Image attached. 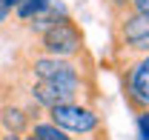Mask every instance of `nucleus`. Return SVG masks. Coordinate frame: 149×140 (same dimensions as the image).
Returning <instances> with one entry per match:
<instances>
[{"label":"nucleus","mask_w":149,"mask_h":140,"mask_svg":"<svg viewBox=\"0 0 149 140\" xmlns=\"http://www.w3.org/2000/svg\"><path fill=\"white\" fill-rule=\"evenodd\" d=\"M15 69L29 80H97V60L89 49L74 57H52L35 46H23L15 57Z\"/></svg>","instance_id":"1"},{"label":"nucleus","mask_w":149,"mask_h":140,"mask_svg":"<svg viewBox=\"0 0 149 140\" xmlns=\"http://www.w3.org/2000/svg\"><path fill=\"white\" fill-rule=\"evenodd\" d=\"M49 3H52V0H23L20 6L12 9V15L17 17V23H29V20L37 17L40 12H46V9H49Z\"/></svg>","instance_id":"7"},{"label":"nucleus","mask_w":149,"mask_h":140,"mask_svg":"<svg viewBox=\"0 0 149 140\" xmlns=\"http://www.w3.org/2000/svg\"><path fill=\"white\" fill-rule=\"evenodd\" d=\"M135 134L138 140H149V109L135 114Z\"/></svg>","instance_id":"9"},{"label":"nucleus","mask_w":149,"mask_h":140,"mask_svg":"<svg viewBox=\"0 0 149 140\" xmlns=\"http://www.w3.org/2000/svg\"><path fill=\"white\" fill-rule=\"evenodd\" d=\"M106 6H109V15H118V12L129 9V0H106Z\"/></svg>","instance_id":"10"},{"label":"nucleus","mask_w":149,"mask_h":140,"mask_svg":"<svg viewBox=\"0 0 149 140\" xmlns=\"http://www.w3.org/2000/svg\"><path fill=\"white\" fill-rule=\"evenodd\" d=\"M46 120H52L55 126H60L63 132L77 134V137H92L100 129H106V120L100 114V109L92 103H60L43 112Z\"/></svg>","instance_id":"5"},{"label":"nucleus","mask_w":149,"mask_h":140,"mask_svg":"<svg viewBox=\"0 0 149 140\" xmlns=\"http://www.w3.org/2000/svg\"><path fill=\"white\" fill-rule=\"evenodd\" d=\"M32 46L43 54H52V57H74V54L86 52V37H83L80 23L72 15H60L35 37Z\"/></svg>","instance_id":"3"},{"label":"nucleus","mask_w":149,"mask_h":140,"mask_svg":"<svg viewBox=\"0 0 149 140\" xmlns=\"http://www.w3.org/2000/svg\"><path fill=\"white\" fill-rule=\"evenodd\" d=\"M132 12H141V15H149V0H129Z\"/></svg>","instance_id":"11"},{"label":"nucleus","mask_w":149,"mask_h":140,"mask_svg":"<svg viewBox=\"0 0 149 140\" xmlns=\"http://www.w3.org/2000/svg\"><path fill=\"white\" fill-rule=\"evenodd\" d=\"M3 3H6V0H0V6H3Z\"/></svg>","instance_id":"16"},{"label":"nucleus","mask_w":149,"mask_h":140,"mask_svg":"<svg viewBox=\"0 0 149 140\" xmlns=\"http://www.w3.org/2000/svg\"><path fill=\"white\" fill-rule=\"evenodd\" d=\"M43 117V109L35 106L29 97L17 103V100H0V132L9 134H26L32 129V123Z\"/></svg>","instance_id":"6"},{"label":"nucleus","mask_w":149,"mask_h":140,"mask_svg":"<svg viewBox=\"0 0 149 140\" xmlns=\"http://www.w3.org/2000/svg\"><path fill=\"white\" fill-rule=\"evenodd\" d=\"M20 140H40V137H37L35 132H32V129H29V132H26V134H20Z\"/></svg>","instance_id":"12"},{"label":"nucleus","mask_w":149,"mask_h":140,"mask_svg":"<svg viewBox=\"0 0 149 140\" xmlns=\"http://www.w3.org/2000/svg\"><path fill=\"white\" fill-rule=\"evenodd\" d=\"M89 140H109V137H106V129H100V132H97V134H92Z\"/></svg>","instance_id":"14"},{"label":"nucleus","mask_w":149,"mask_h":140,"mask_svg":"<svg viewBox=\"0 0 149 140\" xmlns=\"http://www.w3.org/2000/svg\"><path fill=\"white\" fill-rule=\"evenodd\" d=\"M0 140H20V134H9V132H0Z\"/></svg>","instance_id":"13"},{"label":"nucleus","mask_w":149,"mask_h":140,"mask_svg":"<svg viewBox=\"0 0 149 140\" xmlns=\"http://www.w3.org/2000/svg\"><path fill=\"white\" fill-rule=\"evenodd\" d=\"M112 17V46H109V66L123 63L129 57L149 54V15L123 9Z\"/></svg>","instance_id":"2"},{"label":"nucleus","mask_w":149,"mask_h":140,"mask_svg":"<svg viewBox=\"0 0 149 140\" xmlns=\"http://www.w3.org/2000/svg\"><path fill=\"white\" fill-rule=\"evenodd\" d=\"M20 3H23V0H6L3 6H9V9H15V6H20Z\"/></svg>","instance_id":"15"},{"label":"nucleus","mask_w":149,"mask_h":140,"mask_svg":"<svg viewBox=\"0 0 149 140\" xmlns=\"http://www.w3.org/2000/svg\"><path fill=\"white\" fill-rule=\"evenodd\" d=\"M112 71L120 80V94H123V103L132 114L149 109V54L115 63Z\"/></svg>","instance_id":"4"},{"label":"nucleus","mask_w":149,"mask_h":140,"mask_svg":"<svg viewBox=\"0 0 149 140\" xmlns=\"http://www.w3.org/2000/svg\"><path fill=\"white\" fill-rule=\"evenodd\" d=\"M32 132H35L40 140H74L69 132H63L60 126H55L52 120H43V117L32 123Z\"/></svg>","instance_id":"8"}]
</instances>
